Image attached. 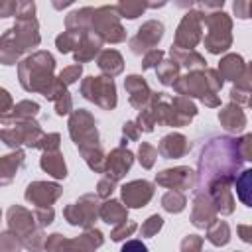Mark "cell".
I'll return each instance as SVG.
<instances>
[{
    "label": "cell",
    "mask_w": 252,
    "mask_h": 252,
    "mask_svg": "<svg viewBox=\"0 0 252 252\" xmlns=\"http://www.w3.org/2000/svg\"><path fill=\"white\" fill-rule=\"evenodd\" d=\"M122 252H148V248H146L142 242L132 240V242H128V244L122 246Z\"/></svg>",
    "instance_id": "cell-1"
}]
</instances>
